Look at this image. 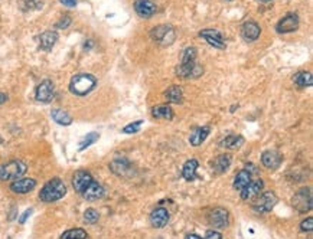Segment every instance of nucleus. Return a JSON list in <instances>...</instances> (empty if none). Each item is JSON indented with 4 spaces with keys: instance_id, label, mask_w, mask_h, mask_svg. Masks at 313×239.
<instances>
[{
    "instance_id": "1",
    "label": "nucleus",
    "mask_w": 313,
    "mask_h": 239,
    "mask_svg": "<svg viewBox=\"0 0 313 239\" xmlns=\"http://www.w3.org/2000/svg\"><path fill=\"white\" fill-rule=\"evenodd\" d=\"M204 70L196 64V48L189 46L182 52L179 66L176 68V75L181 78H196L201 76Z\"/></svg>"
},
{
    "instance_id": "2",
    "label": "nucleus",
    "mask_w": 313,
    "mask_h": 239,
    "mask_svg": "<svg viewBox=\"0 0 313 239\" xmlns=\"http://www.w3.org/2000/svg\"><path fill=\"white\" fill-rule=\"evenodd\" d=\"M67 194V186L65 183L58 178L49 180L48 183L42 188V190L39 193V198L42 202H47V204H52V202H57L62 199L64 196Z\"/></svg>"
},
{
    "instance_id": "3",
    "label": "nucleus",
    "mask_w": 313,
    "mask_h": 239,
    "mask_svg": "<svg viewBox=\"0 0 313 239\" xmlns=\"http://www.w3.org/2000/svg\"><path fill=\"white\" fill-rule=\"evenodd\" d=\"M97 85L96 76H93L91 74H77L71 78L70 82V91L75 96H84L90 94Z\"/></svg>"
},
{
    "instance_id": "4",
    "label": "nucleus",
    "mask_w": 313,
    "mask_h": 239,
    "mask_svg": "<svg viewBox=\"0 0 313 239\" xmlns=\"http://www.w3.org/2000/svg\"><path fill=\"white\" fill-rule=\"evenodd\" d=\"M28 170L26 163L21 160H13L0 166V180H15L24 176Z\"/></svg>"
},
{
    "instance_id": "5",
    "label": "nucleus",
    "mask_w": 313,
    "mask_h": 239,
    "mask_svg": "<svg viewBox=\"0 0 313 239\" xmlns=\"http://www.w3.org/2000/svg\"><path fill=\"white\" fill-rule=\"evenodd\" d=\"M312 190L310 188H303L293 196V206L300 214L312 209Z\"/></svg>"
},
{
    "instance_id": "6",
    "label": "nucleus",
    "mask_w": 313,
    "mask_h": 239,
    "mask_svg": "<svg viewBox=\"0 0 313 239\" xmlns=\"http://www.w3.org/2000/svg\"><path fill=\"white\" fill-rule=\"evenodd\" d=\"M277 204V196L273 192H265L261 196L255 198V202L253 204V209L257 214H265L270 212Z\"/></svg>"
},
{
    "instance_id": "7",
    "label": "nucleus",
    "mask_w": 313,
    "mask_h": 239,
    "mask_svg": "<svg viewBox=\"0 0 313 239\" xmlns=\"http://www.w3.org/2000/svg\"><path fill=\"white\" fill-rule=\"evenodd\" d=\"M206 219H208V224L211 226L222 229V228L228 225V210L224 209V208H215L208 214Z\"/></svg>"
},
{
    "instance_id": "8",
    "label": "nucleus",
    "mask_w": 313,
    "mask_h": 239,
    "mask_svg": "<svg viewBox=\"0 0 313 239\" xmlns=\"http://www.w3.org/2000/svg\"><path fill=\"white\" fill-rule=\"evenodd\" d=\"M54 96H55V85H54V82L51 80H44L37 86L35 96H37L38 101H41V102H49V101H52Z\"/></svg>"
},
{
    "instance_id": "9",
    "label": "nucleus",
    "mask_w": 313,
    "mask_h": 239,
    "mask_svg": "<svg viewBox=\"0 0 313 239\" xmlns=\"http://www.w3.org/2000/svg\"><path fill=\"white\" fill-rule=\"evenodd\" d=\"M297 28H299V16L296 13H289L277 24L276 30L278 34H290L294 32Z\"/></svg>"
},
{
    "instance_id": "10",
    "label": "nucleus",
    "mask_w": 313,
    "mask_h": 239,
    "mask_svg": "<svg viewBox=\"0 0 313 239\" xmlns=\"http://www.w3.org/2000/svg\"><path fill=\"white\" fill-rule=\"evenodd\" d=\"M199 36L204 38L205 40L217 49H224L225 48V42H224V38L221 35V32L217 29H204L199 32Z\"/></svg>"
},
{
    "instance_id": "11",
    "label": "nucleus",
    "mask_w": 313,
    "mask_h": 239,
    "mask_svg": "<svg viewBox=\"0 0 313 239\" xmlns=\"http://www.w3.org/2000/svg\"><path fill=\"white\" fill-rule=\"evenodd\" d=\"M91 182H93V176H91L88 172H85V170H78V172L74 174L73 186L74 189H75V192H78V193L83 194V192L90 186Z\"/></svg>"
},
{
    "instance_id": "12",
    "label": "nucleus",
    "mask_w": 313,
    "mask_h": 239,
    "mask_svg": "<svg viewBox=\"0 0 313 239\" xmlns=\"http://www.w3.org/2000/svg\"><path fill=\"white\" fill-rule=\"evenodd\" d=\"M134 10L140 18H152L156 13V4L152 0H136L134 3Z\"/></svg>"
},
{
    "instance_id": "13",
    "label": "nucleus",
    "mask_w": 313,
    "mask_h": 239,
    "mask_svg": "<svg viewBox=\"0 0 313 239\" xmlns=\"http://www.w3.org/2000/svg\"><path fill=\"white\" fill-rule=\"evenodd\" d=\"M260 34H261V28L253 20H248L241 26V36L247 42H254L255 39H258Z\"/></svg>"
},
{
    "instance_id": "14",
    "label": "nucleus",
    "mask_w": 313,
    "mask_h": 239,
    "mask_svg": "<svg viewBox=\"0 0 313 239\" xmlns=\"http://www.w3.org/2000/svg\"><path fill=\"white\" fill-rule=\"evenodd\" d=\"M37 186V180L29 179V178H25V179H16L11 184V189L15 193H19V194H25V193H29L35 189Z\"/></svg>"
},
{
    "instance_id": "15",
    "label": "nucleus",
    "mask_w": 313,
    "mask_h": 239,
    "mask_svg": "<svg viewBox=\"0 0 313 239\" xmlns=\"http://www.w3.org/2000/svg\"><path fill=\"white\" fill-rule=\"evenodd\" d=\"M104 194H106V189H104L100 183L94 182V180H93V182L90 183V186L83 192V198H84L85 200H90V202L101 199Z\"/></svg>"
},
{
    "instance_id": "16",
    "label": "nucleus",
    "mask_w": 313,
    "mask_h": 239,
    "mask_svg": "<svg viewBox=\"0 0 313 239\" xmlns=\"http://www.w3.org/2000/svg\"><path fill=\"white\" fill-rule=\"evenodd\" d=\"M263 189V182L261 180H255V182H250L242 190H241V199L242 200H253L255 199L260 192Z\"/></svg>"
},
{
    "instance_id": "17",
    "label": "nucleus",
    "mask_w": 313,
    "mask_h": 239,
    "mask_svg": "<svg viewBox=\"0 0 313 239\" xmlns=\"http://www.w3.org/2000/svg\"><path fill=\"white\" fill-rule=\"evenodd\" d=\"M169 222V212L165 208H157L150 215V224L155 228H165Z\"/></svg>"
},
{
    "instance_id": "18",
    "label": "nucleus",
    "mask_w": 313,
    "mask_h": 239,
    "mask_svg": "<svg viewBox=\"0 0 313 239\" xmlns=\"http://www.w3.org/2000/svg\"><path fill=\"white\" fill-rule=\"evenodd\" d=\"M169 36L170 38H175V34H173V29L172 26H168V24H162V26H157L152 30V38L153 40H157V42H162L163 45H166V39Z\"/></svg>"
},
{
    "instance_id": "19",
    "label": "nucleus",
    "mask_w": 313,
    "mask_h": 239,
    "mask_svg": "<svg viewBox=\"0 0 313 239\" xmlns=\"http://www.w3.org/2000/svg\"><path fill=\"white\" fill-rule=\"evenodd\" d=\"M39 39V48L42 49V50H51V49L54 48V45L57 44V40H58V34L57 32H54V30H47V32H44L42 35L38 38Z\"/></svg>"
},
{
    "instance_id": "20",
    "label": "nucleus",
    "mask_w": 313,
    "mask_h": 239,
    "mask_svg": "<svg viewBox=\"0 0 313 239\" xmlns=\"http://www.w3.org/2000/svg\"><path fill=\"white\" fill-rule=\"evenodd\" d=\"M261 162L267 168H277L281 163V154L276 150H267L261 156Z\"/></svg>"
},
{
    "instance_id": "21",
    "label": "nucleus",
    "mask_w": 313,
    "mask_h": 239,
    "mask_svg": "<svg viewBox=\"0 0 313 239\" xmlns=\"http://www.w3.org/2000/svg\"><path fill=\"white\" fill-rule=\"evenodd\" d=\"M110 168L117 176H129V173L132 172V164L126 158H117L110 164Z\"/></svg>"
},
{
    "instance_id": "22",
    "label": "nucleus",
    "mask_w": 313,
    "mask_h": 239,
    "mask_svg": "<svg viewBox=\"0 0 313 239\" xmlns=\"http://www.w3.org/2000/svg\"><path fill=\"white\" fill-rule=\"evenodd\" d=\"M209 127L208 126H204V127H198V128H195L191 134V137H189V143L192 144L193 147H198V146H201V144L204 143L205 140H206V137L209 136Z\"/></svg>"
},
{
    "instance_id": "23",
    "label": "nucleus",
    "mask_w": 313,
    "mask_h": 239,
    "mask_svg": "<svg viewBox=\"0 0 313 239\" xmlns=\"http://www.w3.org/2000/svg\"><path fill=\"white\" fill-rule=\"evenodd\" d=\"M199 166V163H198V160H188L185 164H183V168H182V176L185 178V180H188V182H192L195 180L198 176H196V168Z\"/></svg>"
},
{
    "instance_id": "24",
    "label": "nucleus",
    "mask_w": 313,
    "mask_h": 239,
    "mask_svg": "<svg viewBox=\"0 0 313 239\" xmlns=\"http://www.w3.org/2000/svg\"><path fill=\"white\" fill-rule=\"evenodd\" d=\"M229 166H231V156L221 154L215 158L212 168H214V172H215L217 174H222V173H225V172L228 170Z\"/></svg>"
},
{
    "instance_id": "25",
    "label": "nucleus",
    "mask_w": 313,
    "mask_h": 239,
    "mask_svg": "<svg viewBox=\"0 0 313 239\" xmlns=\"http://www.w3.org/2000/svg\"><path fill=\"white\" fill-rule=\"evenodd\" d=\"M51 117H52V120H54L57 124H60V126H70V124H73L71 116H70L67 111L60 110V108H54V110L51 111Z\"/></svg>"
},
{
    "instance_id": "26",
    "label": "nucleus",
    "mask_w": 313,
    "mask_h": 239,
    "mask_svg": "<svg viewBox=\"0 0 313 239\" xmlns=\"http://www.w3.org/2000/svg\"><path fill=\"white\" fill-rule=\"evenodd\" d=\"M250 182H251V173L248 170L242 168V170H240L237 173V176L234 179V189L235 190H242Z\"/></svg>"
},
{
    "instance_id": "27",
    "label": "nucleus",
    "mask_w": 313,
    "mask_h": 239,
    "mask_svg": "<svg viewBox=\"0 0 313 239\" xmlns=\"http://www.w3.org/2000/svg\"><path fill=\"white\" fill-rule=\"evenodd\" d=\"M165 98L168 100L169 102H172V104H181L182 100H183L182 88L179 85H172V86H169L168 91L165 92Z\"/></svg>"
},
{
    "instance_id": "28",
    "label": "nucleus",
    "mask_w": 313,
    "mask_h": 239,
    "mask_svg": "<svg viewBox=\"0 0 313 239\" xmlns=\"http://www.w3.org/2000/svg\"><path fill=\"white\" fill-rule=\"evenodd\" d=\"M244 144V138L241 136H228L221 142V147H225L229 150H237Z\"/></svg>"
},
{
    "instance_id": "29",
    "label": "nucleus",
    "mask_w": 313,
    "mask_h": 239,
    "mask_svg": "<svg viewBox=\"0 0 313 239\" xmlns=\"http://www.w3.org/2000/svg\"><path fill=\"white\" fill-rule=\"evenodd\" d=\"M293 81H294V84H297L301 88H304V86H312L313 84V76L310 72H297L294 76H293Z\"/></svg>"
},
{
    "instance_id": "30",
    "label": "nucleus",
    "mask_w": 313,
    "mask_h": 239,
    "mask_svg": "<svg viewBox=\"0 0 313 239\" xmlns=\"http://www.w3.org/2000/svg\"><path fill=\"white\" fill-rule=\"evenodd\" d=\"M152 116L159 120H172L173 118V111L169 106H159L152 110Z\"/></svg>"
},
{
    "instance_id": "31",
    "label": "nucleus",
    "mask_w": 313,
    "mask_h": 239,
    "mask_svg": "<svg viewBox=\"0 0 313 239\" xmlns=\"http://www.w3.org/2000/svg\"><path fill=\"white\" fill-rule=\"evenodd\" d=\"M61 239H87V232L81 228L70 229L61 235Z\"/></svg>"
},
{
    "instance_id": "32",
    "label": "nucleus",
    "mask_w": 313,
    "mask_h": 239,
    "mask_svg": "<svg viewBox=\"0 0 313 239\" xmlns=\"http://www.w3.org/2000/svg\"><path fill=\"white\" fill-rule=\"evenodd\" d=\"M100 138V136H98V132H88L87 136H85L84 138L81 140V144H80V152H83L85 150L87 147H90L91 144H94Z\"/></svg>"
},
{
    "instance_id": "33",
    "label": "nucleus",
    "mask_w": 313,
    "mask_h": 239,
    "mask_svg": "<svg viewBox=\"0 0 313 239\" xmlns=\"http://www.w3.org/2000/svg\"><path fill=\"white\" fill-rule=\"evenodd\" d=\"M84 219L87 224L94 225V224L98 222V219H100V214L97 212L96 209H87L84 214Z\"/></svg>"
},
{
    "instance_id": "34",
    "label": "nucleus",
    "mask_w": 313,
    "mask_h": 239,
    "mask_svg": "<svg viewBox=\"0 0 313 239\" xmlns=\"http://www.w3.org/2000/svg\"><path fill=\"white\" fill-rule=\"evenodd\" d=\"M142 126H143V120H139V121H136V122H132V124L126 126V127L123 128V132H126V134H133V132H140V127H142Z\"/></svg>"
},
{
    "instance_id": "35",
    "label": "nucleus",
    "mask_w": 313,
    "mask_h": 239,
    "mask_svg": "<svg viewBox=\"0 0 313 239\" xmlns=\"http://www.w3.org/2000/svg\"><path fill=\"white\" fill-rule=\"evenodd\" d=\"M70 24H71V18L65 14V16H64V18H62V19H61L60 22L55 24V26H57L58 29H67Z\"/></svg>"
},
{
    "instance_id": "36",
    "label": "nucleus",
    "mask_w": 313,
    "mask_h": 239,
    "mask_svg": "<svg viewBox=\"0 0 313 239\" xmlns=\"http://www.w3.org/2000/svg\"><path fill=\"white\" fill-rule=\"evenodd\" d=\"M301 230H306V232H310L313 229V218H307L306 220H303L300 225Z\"/></svg>"
},
{
    "instance_id": "37",
    "label": "nucleus",
    "mask_w": 313,
    "mask_h": 239,
    "mask_svg": "<svg viewBox=\"0 0 313 239\" xmlns=\"http://www.w3.org/2000/svg\"><path fill=\"white\" fill-rule=\"evenodd\" d=\"M205 239H222V235L217 232V230H208Z\"/></svg>"
},
{
    "instance_id": "38",
    "label": "nucleus",
    "mask_w": 313,
    "mask_h": 239,
    "mask_svg": "<svg viewBox=\"0 0 313 239\" xmlns=\"http://www.w3.org/2000/svg\"><path fill=\"white\" fill-rule=\"evenodd\" d=\"M32 212H34V209H28V210H25L24 215L19 218V224H25V222L28 220V218L32 215Z\"/></svg>"
},
{
    "instance_id": "39",
    "label": "nucleus",
    "mask_w": 313,
    "mask_h": 239,
    "mask_svg": "<svg viewBox=\"0 0 313 239\" xmlns=\"http://www.w3.org/2000/svg\"><path fill=\"white\" fill-rule=\"evenodd\" d=\"M60 2L67 8H75L77 3H78V0H60Z\"/></svg>"
},
{
    "instance_id": "40",
    "label": "nucleus",
    "mask_w": 313,
    "mask_h": 239,
    "mask_svg": "<svg viewBox=\"0 0 313 239\" xmlns=\"http://www.w3.org/2000/svg\"><path fill=\"white\" fill-rule=\"evenodd\" d=\"M6 101H8V96H6V94H2V92H0V106H2V104H5Z\"/></svg>"
},
{
    "instance_id": "41",
    "label": "nucleus",
    "mask_w": 313,
    "mask_h": 239,
    "mask_svg": "<svg viewBox=\"0 0 313 239\" xmlns=\"http://www.w3.org/2000/svg\"><path fill=\"white\" fill-rule=\"evenodd\" d=\"M185 239H202V238L198 236V235H195V234H189V235H186V238Z\"/></svg>"
},
{
    "instance_id": "42",
    "label": "nucleus",
    "mask_w": 313,
    "mask_h": 239,
    "mask_svg": "<svg viewBox=\"0 0 313 239\" xmlns=\"http://www.w3.org/2000/svg\"><path fill=\"white\" fill-rule=\"evenodd\" d=\"M260 2H271V0H260Z\"/></svg>"
}]
</instances>
